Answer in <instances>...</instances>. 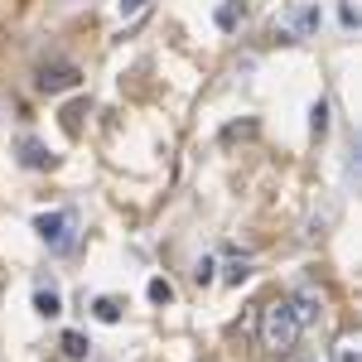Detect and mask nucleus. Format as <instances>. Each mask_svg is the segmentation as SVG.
Here are the masks:
<instances>
[{
    "label": "nucleus",
    "mask_w": 362,
    "mask_h": 362,
    "mask_svg": "<svg viewBox=\"0 0 362 362\" xmlns=\"http://www.w3.org/2000/svg\"><path fill=\"white\" fill-rule=\"evenodd\" d=\"M290 29H295V34H314V29H319V5H305V10L290 20Z\"/></svg>",
    "instance_id": "obj_8"
},
{
    "label": "nucleus",
    "mask_w": 362,
    "mask_h": 362,
    "mask_svg": "<svg viewBox=\"0 0 362 362\" xmlns=\"http://www.w3.org/2000/svg\"><path fill=\"white\" fill-rule=\"evenodd\" d=\"M25 165H29V169L49 165V155H44V145H39V140H25Z\"/></svg>",
    "instance_id": "obj_11"
},
{
    "label": "nucleus",
    "mask_w": 362,
    "mask_h": 362,
    "mask_svg": "<svg viewBox=\"0 0 362 362\" xmlns=\"http://www.w3.org/2000/svg\"><path fill=\"white\" fill-rule=\"evenodd\" d=\"M63 353L78 362V358H87V338L83 334H63Z\"/></svg>",
    "instance_id": "obj_10"
},
{
    "label": "nucleus",
    "mask_w": 362,
    "mask_h": 362,
    "mask_svg": "<svg viewBox=\"0 0 362 362\" xmlns=\"http://www.w3.org/2000/svg\"><path fill=\"white\" fill-rule=\"evenodd\" d=\"M213 271H218V261H213V256H203V261H198V271H194V280H198V285H213Z\"/></svg>",
    "instance_id": "obj_14"
},
{
    "label": "nucleus",
    "mask_w": 362,
    "mask_h": 362,
    "mask_svg": "<svg viewBox=\"0 0 362 362\" xmlns=\"http://www.w3.org/2000/svg\"><path fill=\"white\" fill-rule=\"evenodd\" d=\"M78 83V68H73V63H58V68H44V73H39V87H44V92H63V87H73Z\"/></svg>",
    "instance_id": "obj_4"
},
{
    "label": "nucleus",
    "mask_w": 362,
    "mask_h": 362,
    "mask_svg": "<svg viewBox=\"0 0 362 362\" xmlns=\"http://www.w3.org/2000/svg\"><path fill=\"white\" fill-rule=\"evenodd\" d=\"M334 362H362V338L358 334H343L334 343Z\"/></svg>",
    "instance_id": "obj_6"
},
{
    "label": "nucleus",
    "mask_w": 362,
    "mask_h": 362,
    "mask_svg": "<svg viewBox=\"0 0 362 362\" xmlns=\"http://www.w3.org/2000/svg\"><path fill=\"white\" fill-rule=\"evenodd\" d=\"M285 305H290V314L300 319V329L319 319V295H314V290H295V295H285Z\"/></svg>",
    "instance_id": "obj_3"
},
{
    "label": "nucleus",
    "mask_w": 362,
    "mask_h": 362,
    "mask_svg": "<svg viewBox=\"0 0 362 362\" xmlns=\"http://www.w3.org/2000/svg\"><path fill=\"white\" fill-rule=\"evenodd\" d=\"M237 20H247V0H227L223 10H218V25L223 29H237Z\"/></svg>",
    "instance_id": "obj_7"
},
{
    "label": "nucleus",
    "mask_w": 362,
    "mask_h": 362,
    "mask_svg": "<svg viewBox=\"0 0 362 362\" xmlns=\"http://www.w3.org/2000/svg\"><path fill=\"white\" fill-rule=\"evenodd\" d=\"M223 280H227V285H242V280H247V261H232Z\"/></svg>",
    "instance_id": "obj_15"
},
{
    "label": "nucleus",
    "mask_w": 362,
    "mask_h": 362,
    "mask_svg": "<svg viewBox=\"0 0 362 362\" xmlns=\"http://www.w3.org/2000/svg\"><path fill=\"white\" fill-rule=\"evenodd\" d=\"M145 290H150V300H155V305H169V300H174V285H169V280H150V285H145Z\"/></svg>",
    "instance_id": "obj_9"
},
{
    "label": "nucleus",
    "mask_w": 362,
    "mask_h": 362,
    "mask_svg": "<svg viewBox=\"0 0 362 362\" xmlns=\"http://www.w3.org/2000/svg\"><path fill=\"white\" fill-rule=\"evenodd\" d=\"M295 343H300V319L290 314L285 300H271L261 309V348L285 358V353H295Z\"/></svg>",
    "instance_id": "obj_1"
},
{
    "label": "nucleus",
    "mask_w": 362,
    "mask_h": 362,
    "mask_svg": "<svg viewBox=\"0 0 362 362\" xmlns=\"http://www.w3.org/2000/svg\"><path fill=\"white\" fill-rule=\"evenodd\" d=\"M97 319H102V324H116V319H121V305H116V300H97Z\"/></svg>",
    "instance_id": "obj_13"
},
{
    "label": "nucleus",
    "mask_w": 362,
    "mask_h": 362,
    "mask_svg": "<svg viewBox=\"0 0 362 362\" xmlns=\"http://www.w3.org/2000/svg\"><path fill=\"white\" fill-rule=\"evenodd\" d=\"M145 10H150V0H121V5H116L121 20H136V15H145Z\"/></svg>",
    "instance_id": "obj_12"
},
{
    "label": "nucleus",
    "mask_w": 362,
    "mask_h": 362,
    "mask_svg": "<svg viewBox=\"0 0 362 362\" xmlns=\"http://www.w3.org/2000/svg\"><path fill=\"white\" fill-rule=\"evenodd\" d=\"M34 232L49 242V251H73L78 247V213L73 208H54V213H39Z\"/></svg>",
    "instance_id": "obj_2"
},
{
    "label": "nucleus",
    "mask_w": 362,
    "mask_h": 362,
    "mask_svg": "<svg viewBox=\"0 0 362 362\" xmlns=\"http://www.w3.org/2000/svg\"><path fill=\"white\" fill-rule=\"evenodd\" d=\"M34 309H39L44 319H58V314H63V300H58L54 285H39V290H34Z\"/></svg>",
    "instance_id": "obj_5"
}]
</instances>
